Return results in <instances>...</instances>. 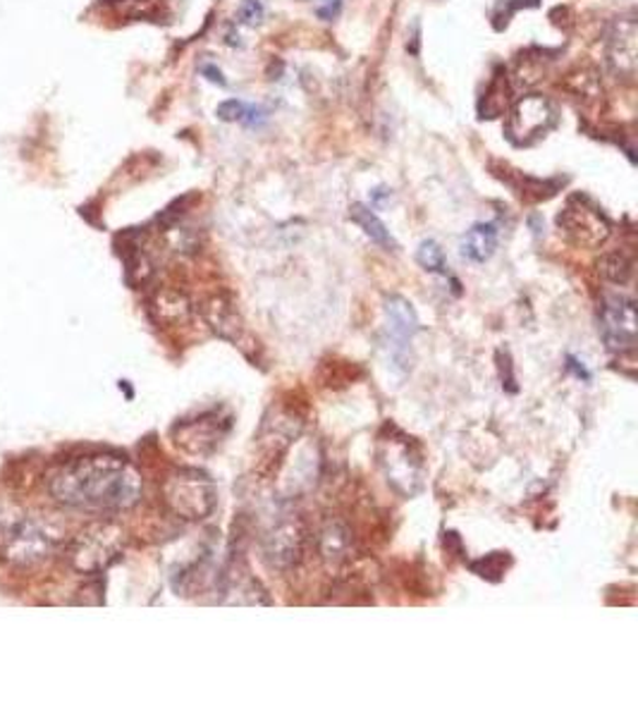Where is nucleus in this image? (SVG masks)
Segmentation results:
<instances>
[{
  "instance_id": "nucleus-1",
  "label": "nucleus",
  "mask_w": 638,
  "mask_h": 717,
  "mask_svg": "<svg viewBox=\"0 0 638 717\" xmlns=\"http://www.w3.org/2000/svg\"><path fill=\"white\" fill-rule=\"evenodd\" d=\"M56 503L85 512H122L139 503L142 477L125 455L99 452L70 459L48 479Z\"/></svg>"
},
{
  "instance_id": "nucleus-2",
  "label": "nucleus",
  "mask_w": 638,
  "mask_h": 717,
  "mask_svg": "<svg viewBox=\"0 0 638 717\" xmlns=\"http://www.w3.org/2000/svg\"><path fill=\"white\" fill-rule=\"evenodd\" d=\"M376 462L392 491L414 497L424 491L426 464L421 445L398 426L385 424L376 440Z\"/></svg>"
},
{
  "instance_id": "nucleus-3",
  "label": "nucleus",
  "mask_w": 638,
  "mask_h": 717,
  "mask_svg": "<svg viewBox=\"0 0 638 717\" xmlns=\"http://www.w3.org/2000/svg\"><path fill=\"white\" fill-rule=\"evenodd\" d=\"M163 500L180 519L199 522L211 517L219 505V493H215V483L209 479V473L199 469H178L163 483Z\"/></svg>"
},
{
  "instance_id": "nucleus-4",
  "label": "nucleus",
  "mask_w": 638,
  "mask_h": 717,
  "mask_svg": "<svg viewBox=\"0 0 638 717\" xmlns=\"http://www.w3.org/2000/svg\"><path fill=\"white\" fill-rule=\"evenodd\" d=\"M122 552V531L115 524H93L75 536L67 550L70 564L81 574H99L111 567Z\"/></svg>"
},
{
  "instance_id": "nucleus-5",
  "label": "nucleus",
  "mask_w": 638,
  "mask_h": 717,
  "mask_svg": "<svg viewBox=\"0 0 638 717\" xmlns=\"http://www.w3.org/2000/svg\"><path fill=\"white\" fill-rule=\"evenodd\" d=\"M558 227L574 247L581 249L603 247L609 233H613V225H609L601 206H595L589 197L579 194L569 199L567 206L560 211Z\"/></svg>"
},
{
  "instance_id": "nucleus-6",
  "label": "nucleus",
  "mask_w": 638,
  "mask_h": 717,
  "mask_svg": "<svg viewBox=\"0 0 638 717\" xmlns=\"http://www.w3.org/2000/svg\"><path fill=\"white\" fill-rule=\"evenodd\" d=\"M558 125V108L540 93H528L512 105L505 120V137L514 146H534Z\"/></svg>"
},
{
  "instance_id": "nucleus-7",
  "label": "nucleus",
  "mask_w": 638,
  "mask_h": 717,
  "mask_svg": "<svg viewBox=\"0 0 638 717\" xmlns=\"http://www.w3.org/2000/svg\"><path fill=\"white\" fill-rule=\"evenodd\" d=\"M230 428H233V416L221 410H211L199 414L197 418L180 422L172 428V438L184 452L209 457L221 448Z\"/></svg>"
},
{
  "instance_id": "nucleus-8",
  "label": "nucleus",
  "mask_w": 638,
  "mask_h": 717,
  "mask_svg": "<svg viewBox=\"0 0 638 717\" xmlns=\"http://www.w3.org/2000/svg\"><path fill=\"white\" fill-rule=\"evenodd\" d=\"M53 536L44 524L32 517H15L5 524V529L0 531V550L8 560H15L20 564L36 562L48 554L53 548Z\"/></svg>"
},
{
  "instance_id": "nucleus-9",
  "label": "nucleus",
  "mask_w": 638,
  "mask_h": 717,
  "mask_svg": "<svg viewBox=\"0 0 638 717\" xmlns=\"http://www.w3.org/2000/svg\"><path fill=\"white\" fill-rule=\"evenodd\" d=\"M309 529L302 517H284L261 540L264 560L276 572H288L302 560Z\"/></svg>"
},
{
  "instance_id": "nucleus-10",
  "label": "nucleus",
  "mask_w": 638,
  "mask_h": 717,
  "mask_svg": "<svg viewBox=\"0 0 638 717\" xmlns=\"http://www.w3.org/2000/svg\"><path fill=\"white\" fill-rule=\"evenodd\" d=\"M385 343L392 363L400 371L410 369V349L414 335L421 331L418 316L410 300L400 294H390L385 300Z\"/></svg>"
},
{
  "instance_id": "nucleus-11",
  "label": "nucleus",
  "mask_w": 638,
  "mask_h": 717,
  "mask_svg": "<svg viewBox=\"0 0 638 717\" xmlns=\"http://www.w3.org/2000/svg\"><path fill=\"white\" fill-rule=\"evenodd\" d=\"M636 302L624 294H607L601 306V335L607 349L634 351L636 347Z\"/></svg>"
},
{
  "instance_id": "nucleus-12",
  "label": "nucleus",
  "mask_w": 638,
  "mask_h": 717,
  "mask_svg": "<svg viewBox=\"0 0 638 717\" xmlns=\"http://www.w3.org/2000/svg\"><path fill=\"white\" fill-rule=\"evenodd\" d=\"M201 311H203V318H206L211 331L219 337H223V340L233 343V345H239L244 340V321L230 296L215 294L201 306Z\"/></svg>"
},
{
  "instance_id": "nucleus-13",
  "label": "nucleus",
  "mask_w": 638,
  "mask_h": 717,
  "mask_svg": "<svg viewBox=\"0 0 638 717\" xmlns=\"http://www.w3.org/2000/svg\"><path fill=\"white\" fill-rule=\"evenodd\" d=\"M607 63L619 77L636 75V22L631 18L615 22L607 42Z\"/></svg>"
},
{
  "instance_id": "nucleus-14",
  "label": "nucleus",
  "mask_w": 638,
  "mask_h": 717,
  "mask_svg": "<svg viewBox=\"0 0 638 717\" xmlns=\"http://www.w3.org/2000/svg\"><path fill=\"white\" fill-rule=\"evenodd\" d=\"M318 554L325 564L339 567L351 558V548H355V538H351L349 526L343 519H328L316 536Z\"/></svg>"
},
{
  "instance_id": "nucleus-15",
  "label": "nucleus",
  "mask_w": 638,
  "mask_h": 717,
  "mask_svg": "<svg viewBox=\"0 0 638 717\" xmlns=\"http://www.w3.org/2000/svg\"><path fill=\"white\" fill-rule=\"evenodd\" d=\"M223 603L233 605H270L266 589L249 572H225L221 579Z\"/></svg>"
},
{
  "instance_id": "nucleus-16",
  "label": "nucleus",
  "mask_w": 638,
  "mask_h": 717,
  "mask_svg": "<svg viewBox=\"0 0 638 717\" xmlns=\"http://www.w3.org/2000/svg\"><path fill=\"white\" fill-rule=\"evenodd\" d=\"M497 249V225L495 223H477L469 233L461 237L459 251L464 259L473 264H485Z\"/></svg>"
},
{
  "instance_id": "nucleus-17",
  "label": "nucleus",
  "mask_w": 638,
  "mask_h": 717,
  "mask_svg": "<svg viewBox=\"0 0 638 717\" xmlns=\"http://www.w3.org/2000/svg\"><path fill=\"white\" fill-rule=\"evenodd\" d=\"M349 219L355 221L361 229H363V235L366 237H371L376 245L380 247H390V249H395V239H392L390 235V229L385 227V223L378 219V215L369 209V206H363V204H355L349 209Z\"/></svg>"
},
{
  "instance_id": "nucleus-18",
  "label": "nucleus",
  "mask_w": 638,
  "mask_h": 717,
  "mask_svg": "<svg viewBox=\"0 0 638 717\" xmlns=\"http://www.w3.org/2000/svg\"><path fill=\"white\" fill-rule=\"evenodd\" d=\"M598 270L603 273V278H607L609 282H615V285H627L634 276V256L627 251H609L605 254Z\"/></svg>"
},
{
  "instance_id": "nucleus-19",
  "label": "nucleus",
  "mask_w": 638,
  "mask_h": 717,
  "mask_svg": "<svg viewBox=\"0 0 638 717\" xmlns=\"http://www.w3.org/2000/svg\"><path fill=\"white\" fill-rule=\"evenodd\" d=\"M512 567V554L510 552H491V554H485V558L477 560V562H471L469 564V570L485 579V581H502L507 574V570Z\"/></svg>"
},
{
  "instance_id": "nucleus-20",
  "label": "nucleus",
  "mask_w": 638,
  "mask_h": 717,
  "mask_svg": "<svg viewBox=\"0 0 638 717\" xmlns=\"http://www.w3.org/2000/svg\"><path fill=\"white\" fill-rule=\"evenodd\" d=\"M416 261L418 266L428 270V273H447V264H445V251L438 245L436 239H424L418 245L416 251Z\"/></svg>"
},
{
  "instance_id": "nucleus-21",
  "label": "nucleus",
  "mask_w": 638,
  "mask_h": 717,
  "mask_svg": "<svg viewBox=\"0 0 638 717\" xmlns=\"http://www.w3.org/2000/svg\"><path fill=\"white\" fill-rule=\"evenodd\" d=\"M261 20H264L261 0H242L239 22L247 24V26H256V24H261Z\"/></svg>"
},
{
  "instance_id": "nucleus-22",
  "label": "nucleus",
  "mask_w": 638,
  "mask_h": 717,
  "mask_svg": "<svg viewBox=\"0 0 638 717\" xmlns=\"http://www.w3.org/2000/svg\"><path fill=\"white\" fill-rule=\"evenodd\" d=\"M244 113H247V103H244V101H237V99L223 101V103L219 105V117L225 120V123H242V120H244Z\"/></svg>"
},
{
  "instance_id": "nucleus-23",
  "label": "nucleus",
  "mask_w": 638,
  "mask_h": 717,
  "mask_svg": "<svg viewBox=\"0 0 638 717\" xmlns=\"http://www.w3.org/2000/svg\"><path fill=\"white\" fill-rule=\"evenodd\" d=\"M500 376H502V385H505L510 392H517V383H514V373H512V361L505 355V361H500Z\"/></svg>"
},
{
  "instance_id": "nucleus-24",
  "label": "nucleus",
  "mask_w": 638,
  "mask_h": 717,
  "mask_svg": "<svg viewBox=\"0 0 638 717\" xmlns=\"http://www.w3.org/2000/svg\"><path fill=\"white\" fill-rule=\"evenodd\" d=\"M201 72L203 75H206V79H211V82H215V85H221V87H225V79H223V72L219 70V67H215V65H203L201 67Z\"/></svg>"
},
{
  "instance_id": "nucleus-25",
  "label": "nucleus",
  "mask_w": 638,
  "mask_h": 717,
  "mask_svg": "<svg viewBox=\"0 0 638 717\" xmlns=\"http://www.w3.org/2000/svg\"><path fill=\"white\" fill-rule=\"evenodd\" d=\"M569 369H572L579 378H583V381H591V373L586 371V367H583V363H579L574 357H569Z\"/></svg>"
}]
</instances>
